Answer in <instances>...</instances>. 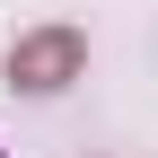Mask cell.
I'll list each match as a JSON object with an SVG mask.
<instances>
[{
  "label": "cell",
  "instance_id": "1",
  "mask_svg": "<svg viewBox=\"0 0 158 158\" xmlns=\"http://www.w3.org/2000/svg\"><path fill=\"white\" fill-rule=\"evenodd\" d=\"M79 62H88V44H79L70 27H44V35H18V53H9V79L18 88H70L79 79Z\"/></svg>",
  "mask_w": 158,
  "mask_h": 158
}]
</instances>
